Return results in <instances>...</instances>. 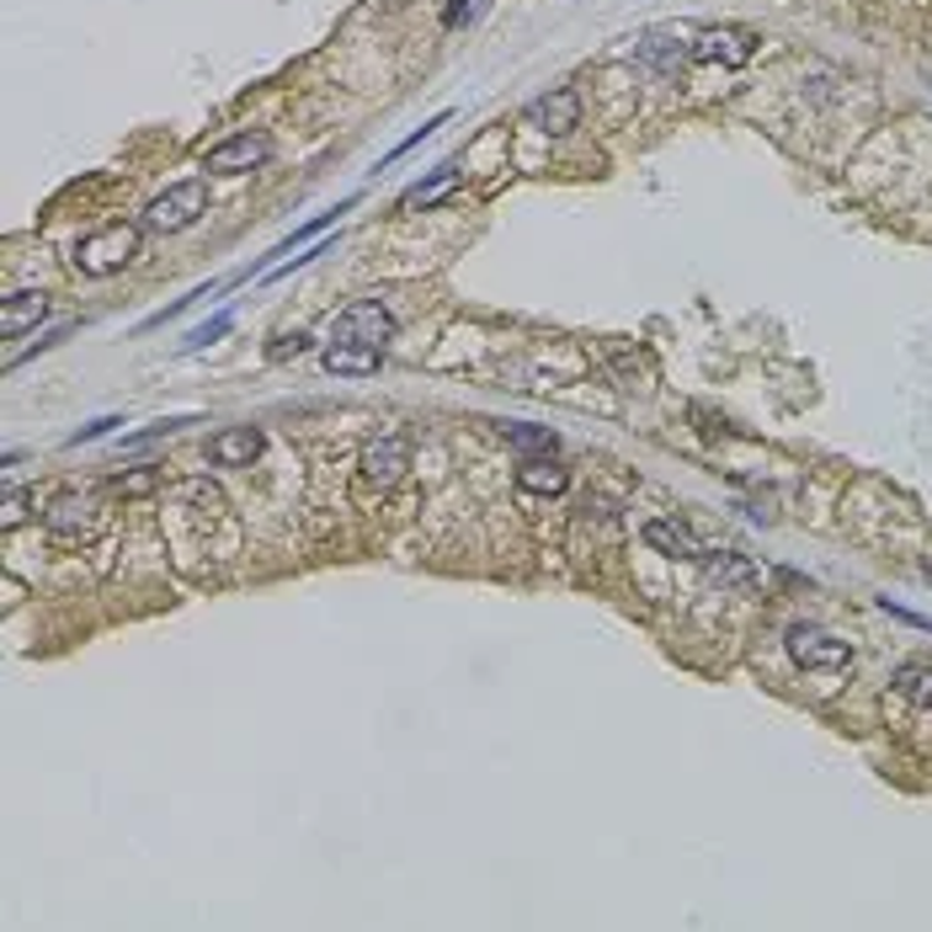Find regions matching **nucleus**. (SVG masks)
Here are the masks:
<instances>
[{
	"instance_id": "f3484780",
	"label": "nucleus",
	"mask_w": 932,
	"mask_h": 932,
	"mask_svg": "<svg viewBox=\"0 0 932 932\" xmlns=\"http://www.w3.org/2000/svg\"><path fill=\"white\" fill-rule=\"evenodd\" d=\"M453 187H458V171H453V165H438V176H432V182H416V187L406 193V208H432V203H443Z\"/></svg>"
},
{
	"instance_id": "5701e85b",
	"label": "nucleus",
	"mask_w": 932,
	"mask_h": 932,
	"mask_svg": "<svg viewBox=\"0 0 932 932\" xmlns=\"http://www.w3.org/2000/svg\"><path fill=\"white\" fill-rule=\"evenodd\" d=\"M475 11H480V0H453V5H447V27H458V22H469V16H475Z\"/></svg>"
},
{
	"instance_id": "4468645a",
	"label": "nucleus",
	"mask_w": 932,
	"mask_h": 932,
	"mask_svg": "<svg viewBox=\"0 0 932 932\" xmlns=\"http://www.w3.org/2000/svg\"><path fill=\"white\" fill-rule=\"evenodd\" d=\"M517 486H523L527 496H560V490L570 486V469L560 464V458H523V464H517Z\"/></svg>"
},
{
	"instance_id": "b1692460",
	"label": "nucleus",
	"mask_w": 932,
	"mask_h": 932,
	"mask_svg": "<svg viewBox=\"0 0 932 932\" xmlns=\"http://www.w3.org/2000/svg\"><path fill=\"white\" fill-rule=\"evenodd\" d=\"M304 347H310V341H304V336H283V341H278V347H272V358H288V352H304Z\"/></svg>"
},
{
	"instance_id": "2eb2a0df",
	"label": "nucleus",
	"mask_w": 932,
	"mask_h": 932,
	"mask_svg": "<svg viewBox=\"0 0 932 932\" xmlns=\"http://www.w3.org/2000/svg\"><path fill=\"white\" fill-rule=\"evenodd\" d=\"M698 566H703V575H709L714 586H757V570L746 566L741 555H714V549H709Z\"/></svg>"
},
{
	"instance_id": "7ed1b4c3",
	"label": "nucleus",
	"mask_w": 932,
	"mask_h": 932,
	"mask_svg": "<svg viewBox=\"0 0 932 932\" xmlns=\"http://www.w3.org/2000/svg\"><path fill=\"white\" fill-rule=\"evenodd\" d=\"M789 655H794V666H805V672H842V666H852L848 640H837V634H826V629H815V624H794V629H789Z\"/></svg>"
},
{
	"instance_id": "393cba45",
	"label": "nucleus",
	"mask_w": 932,
	"mask_h": 932,
	"mask_svg": "<svg viewBox=\"0 0 932 932\" xmlns=\"http://www.w3.org/2000/svg\"><path fill=\"white\" fill-rule=\"evenodd\" d=\"M922 575H928V581H932V560H928V566H922Z\"/></svg>"
},
{
	"instance_id": "f8f14e48",
	"label": "nucleus",
	"mask_w": 932,
	"mask_h": 932,
	"mask_svg": "<svg viewBox=\"0 0 932 932\" xmlns=\"http://www.w3.org/2000/svg\"><path fill=\"white\" fill-rule=\"evenodd\" d=\"M325 373H341V378H368V373H378L384 363V352L378 347H347V341H330L321 352Z\"/></svg>"
},
{
	"instance_id": "0eeeda50",
	"label": "nucleus",
	"mask_w": 932,
	"mask_h": 932,
	"mask_svg": "<svg viewBox=\"0 0 932 932\" xmlns=\"http://www.w3.org/2000/svg\"><path fill=\"white\" fill-rule=\"evenodd\" d=\"M43 523H48V533H54L59 544H81V538H91V533L102 527V512H96L91 496H59V501L43 512Z\"/></svg>"
},
{
	"instance_id": "f03ea898",
	"label": "nucleus",
	"mask_w": 932,
	"mask_h": 932,
	"mask_svg": "<svg viewBox=\"0 0 932 932\" xmlns=\"http://www.w3.org/2000/svg\"><path fill=\"white\" fill-rule=\"evenodd\" d=\"M395 336V315L378 304V299H358V304H347L341 315H336V330H330V341H347V347H378L384 352V341Z\"/></svg>"
},
{
	"instance_id": "a211bd4d",
	"label": "nucleus",
	"mask_w": 932,
	"mask_h": 932,
	"mask_svg": "<svg viewBox=\"0 0 932 932\" xmlns=\"http://www.w3.org/2000/svg\"><path fill=\"white\" fill-rule=\"evenodd\" d=\"M895 698L932 703V666H900V677H895Z\"/></svg>"
},
{
	"instance_id": "dca6fc26",
	"label": "nucleus",
	"mask_w": 932,
	"mask_h": 932,
	"mask_svg": "<svg viewBox=\"0 0 932 932\" xmlns=\"http://www.w3.org/2000/svg\"><path fill=\"white\" fill-rule=\"evenodd\" d=\"M501 432H506V443L517 447L523 458H555L560 453V438L549 427H501Z\"/></svg>"
},
{
	"instance_id": "9d476101",
	"label": "nucleus",
	"mask_w": 932,
	"mask_h": 932,
	"mask_svg": "<svg viewBox=\"0 0 932 932\" xmlns=\"http://www.w3.org/2000/svg\"><path fill=\"white\" fill-rule=\"evenodd\" d=\"M527 123L533 128H544V133H570L575 123H581V96L560 85V91H549V96H538V102H527Z\"/></svg>"
},
{
	"instance_id": "f257e3e1",
	"label": "nucleus",
	"mask_w": 932,
	"mask_h": 932,
	"mask_svg": "<svg viewBox=\"0 0 932 932\" xmlns=\"http://www.w3.org/2000/svg\"><path fill=\"white\" fill-rule=\"evenodd\" d=\"M139 256V224H107L75 245V267L85 278H113Z\"/></svg>"
},
{
	"instance_id": "6e6552de",
	"label": "nucleus",
	"mask_w": 932,
	"mask_h": 932,
	"mask_svg": "<svg viewBox=\"0 0 932 932\" xmlns=\"http://www.w3.org/2000/svg\"><path fill=\"white\" fill-rule=\"evenodd\" d=\"M410 469V443L400 432H384L363 447V480L368 486H395L400 475Z\"/></svg>"
},
{
	"instance_id": "412c9836",
	"label": "nucleus",
	"mask_w": 932,
	"mask_h": 932,
	"mask_svg": "<svg viewBox=\"0 0 932 932\" xmlns=\"http://www.w3.org/2000/svg\"><path fill=\"white\" fill-rule=\"evenodd\" d=\"M155 486H161V475H155V469H139V475L118 480L113 490H123V496H144V490H155Z\"/></svg>"
},
{
	"instance_id": "ddd939ff",
	"label": "nucleus",
	"mask_w": 932,
	"mask_h": 932,
	"mask_svg": "<svg viewBox=\"0 0 932 932\" xmlns=\"http://www.w3.org/2000/svg\"><path fill=\"white\" fill-rule=\"evenodd\" d=\"M645 544L650 549H661V555H672V560H703V555H709L683 523H661V517L645 523Z\"/></svg>"
},
{
	"instance_id": "6ab92c4d",
	"label": "nucleus",
	"mask_w": 932,
	"mask_h": 932,
	"mask_svg": "<svg viewBox=\"0 0 932 932\" xmlns=\"http://www.w3.org/2000/svg\"><path fill=\"white\" fill-rule=\"evenodd\" d=\"M230 325H235V315H213L208 325H198V330L187 336V352H198V347H208V341H219V336H224Z\"/></svg>"
},
{
	"instance_id": "4be33fe9",
	"label": "nucleus",
	"mask_w": 932,
	"mask_h": 932,
	"mask_svg": "<svg viewBox=\"0 0 932 932\" xmlns=\"http://www.w3.org/2000/svg\"><path fill=\"white\" fill-rule=\"evenodd\" d=\"M113 427H123L118 416H102V421H91V427H81V432H75V438H70V447L91 443V438H107V432H113Z\"/></svg>"
},
{
	"instance_id": "aec40b11",
	"label": "nucleus",
	"mask_w": 932,
	"mask_h": 932,
	"mask_svg": "<svg viewBox=\"0 0 932 932\" xmlns=\"http://www.w3.org/2000/svg\"><path fill=\"white\" fill-rule=\"evenodd\" d=\"M27 517V490L5 486V501H0V527H16Z\"/></svg>"
},
{
	"instance_id": "39448f33",
	"label": "nucleus",
	"mask_w": 932,
	"mask_h": 932,
	"mask_svg": "<svg viewBox=\"0 0 932 932\" xmlns=\"http://www.w3.org/2000/svg\"><path fill=\"white\" fill-rule=\"evenodd\" d=\"M272 161V139L267 133H235V139H224V144H213L208 150L203 171L208 176H245V171H256V165Z\"/></svg>"
},
{
	"instance_id": "1a4fd4ad",
	"label": "nucleus",
	"mask_w": 932,
	"mask_h": 932,
	"mask_svg": "<svg viewBox=\"0 0 932 932\" xmlns=\"http://www.w3.org/2000/svg\"><path fill=\"white\" fill-rule=\"evenodd\" d=\"M261 447H267L261 427H224V432L208 438V458H213L219 469H245Z\"/></svg>"
},
{
	"instance_id": "423d86ee",
	"label": "nucleus",
	"mask_w": 932,
	"mask_h": 932,
	"mask_svg": "<svg viewBox=\"0 0 932 932\" xmlns=\"http://www.w3.org/2000/svg\"><path fill=\"white\" fill-rule=\"evenodd\" d=\"M752 54H757V38H752L746 27H709V33H698L692 48H688V59H698V65H725V70L752 65Z\"/></svg>"
},
{
	"instance_id": "20e7f679",
	"label": "nucleus",
	"mask_w": 932,
	"mask_h": 932,
	"mask_svg": "<svg viewBox=\"0 0 932 932\" xmlns=\"http://www.w3.org/2000/svg\"><path fill=\"white\" fill-rule=\"evenodd\" d=\"M203 208H208V187H203V182H176L171 193H161L155 203L144 208V230H161V235L187 230Z\"/></svg>"
},
{
	"instance_id": "9b49d317",
	"label": "nucleus",
	"mask_w": 932,
	"mask_h": 932,
	"mask_svg": "<svg viewBox=\"0 0 932 932\" xmlns=\"http://www.w3.org/2000/svg\"><path fill=\"white\" fill-rule=\"evenodd\" d=\"M43 315H48V299H43V293H33V288H27V293H11V299L0 304V336L16 341V336H27Z\"/></svg>"
}]
</instances>
